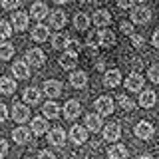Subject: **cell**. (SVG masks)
Segmentation results:
<instances>
[{
  "instance_id": "cell-1",
  "label": "cell",
  "mask_w": 159,
  "mask_h": 159,
  "mask_svg": "<svg viewBox=\"0 0 159 159\" xmlns=\"http://www.w3.org/2000/svg\"><path fill=\"white\" fill-rule=\"evenodd\" d=\"M93 107H96L98 116H102V117L103 116H111V113H113V99L109 96H102V98L96 99Z\"/></svg>"
},
{
  "instance_id": "cell-2",
  "label": "cell",
  "mask_w": 159,
  "mask_h": 159,
  "mask_svg": "<svg viewBox=\"0 0 159 159\" xmlns=\"http://www.w3.org/2000/svg\"><path fill=\"white\" fill-rule=\"evenodd\" d=\"M44 62H46V56H44V52L40 48H30L26 52V64H28V66L32 64V66L40 68Z\"/></svg>"
},
{
  "instance_id": "cell-3",
  "label": "cell",
  "mask_w": 159,
  "mask_h": 159,
  "mask_svg": "<svg viewBox=\"0 0 159 159\" xmlns=\"http://www.w3.org/2000/svg\"><path fill=\"white\" fill-rule=\"evenodd\" d=\"M149 18H151V10H149V8H145V6L133 8V12H131V22H135V24H147Z\"/></svg>"
},
{
  "instance_id": "cell-4",
  "label": "cell",
  "mask_w": 159,
  "mask_h": 159,
  "mask_svg": "<svg viewBox=\"0 0 159 159\" xmlns=\"http://www.w3.org/2000/svg\"><path fill=\"white\" fill-rule=\"evenodd\" d=\"M80 111H82V106H80V102H76V99H68L64 103V117L66 119H76L80 116Z\"/></svg>"
},
{
  "instance_id": "cell-5",
  "label": "cell",
  "mask_w": 159,
  "mask_h": 159,
  "mask_svg": "<svg viewBox=\"0 0 159 159\" xmlns=\"http://www.w3.org/2000/svg\"><path fill=\"white\" fill-rule=\"evenodd\" d=\"M125 88L129 92H139V89L143 88V76L139 72H131L125 80Z\"/></svg>"
},
{
  "instance_id": "cell-6",
  "label": "cell",
  "mask_w": 159,
  "mask_h": 159,
  "mask_svg": "<svg viewBox=\"0 0 159 159\" xmlns=\"http://www.w3.org/2000/svg\"><path fill=\"white\" fill-rule=\"evenodd\" d=\"M28 117H30L28 106H24V103H14V107H12V119H14V121H16V123H24Z\"/></svg>"
},
{
  "instance_id": "cell-7",
  "label": "cell",
  "mask_w": 159,
  "mask_h": 159,
  "mask_svg": "<svg viewBox=\"0 0 159 159\" xmlns=\"http://www.w3.org/2000/svg\"><path fill=\"white\" fill-rule=\"evenodd\" d=\"M153 133H155V129H153V125L149 121H139L135 125V135L139 139H151Z\"/></svg>"
},
{
  "instance_id": "cell-8",
  "label": "cell",
  "mask_w": 159,
  "mask_h": 159,
  "mask_svg": "<svg viewBox=\"0 0 159 159\" xmlns=\"http://www.w3.org/2000/svg\"><path fill=\"white\" fill-rule=\"evenodd\" d=\"M70 139H72L74 143H86L88 141V129L84 125H74L72 129H70Z\"/></svg>"
},
{
  "instance_id": "cell-9",
  "label": "cell",
  "mask_w": 159,
  "mask_h": 159,
  "mask_svg": "<svg viewBox=\"0 0 159 159\" xmlns=\"http://www.w3.org/2000/svg\"><path fill=\"white\" fill-rule=\"evenodd\" d=\"M12 74L18 80H26V78H30V66L26 62H22V60H18V62L12 64Z\"/></svg>"
},
{
  "instance_id": "cell-10",
  "label": "cell",
  "mask_w": 159,
  "mask_h": 159,
  "mask_svg": "<svg viewBox=\"0 0 159 159\" xmlns=\"http://www.w3.org/2000/svg\"><path fill=\"white\" fill-rule=\"evenodd\" d=\"M28 18H30V14L26 12H14V16H12V26L18 30V32H22V30H26L28 28Z\"/></svg>"
},
{
  "instance_id": "cell-11",
  "label": "cell",
  "mask_w": 159,
  "mask_h": 159,
  "mask_svg": "<svg viewBox=\"0 0 159 159\" xmlns=\"http://www.w3.org/2000/svg\"><path fill=\"white\" fill-rule=\"evenodd\" d=\"M102 127H103L102 116H98V113H88L86 116V129H89V131H99Z\"/></svg>"
},
{
  "instance_id": "cell-12",
  "label": "cell",
  "mask_w": 159,
  "mask_h": 159,
  "mask_svg": "<svg viewBox=\"0 0 159 159\" xmlns=\"http://www.w3.org/2000/svg\"><path fill=\"white\" fill-rule=\"evenodd\" d=\"M64 141H66V131H64V129L56 127V129H52V131L48 133V143H52V145L62 147Z\"/></svg>"
},
{
  "instance_id": "cell-13",
  "label": "cell",
  "mask_w": 159,
  "mask_h": 159,
  "mask_svg": "<svg viewBox=\"0 0 159 159\" xmlns=\"http://www.w3.org/2000/svg\"><path fill=\"white\" fill-rule=\"evenodd\" d=\"M103 137H106L107 141H117V139L121 137V127H119V123H109V125L103 127Z\"/></svg>"
},
{
  "instance_id": "cell-14",
  "label": "cell",
  "mask_w": 159,
  "mask_h": 159,
  "mask_svg": "<svg viewBox=\"0 0 159 159\" xmlns=\"http://www.w3.org/2000/svg\"><path fill=\"white\" fill-rule=\"evenodd\" d=\"M30 16H32L34 20H42V18L50 16V14H48V4H46V2H36V4H32V8H30Z\"/></svg>"
},
{
  "instance_id": "cell-15",
  "label": "cell",
  "mask_w": 159,
  "mask_h": 159,
  "mask_svg": "<svg viewBox=\"0 0 159 159\" xmlns=\"http://www.w3.org/2000/svg\"><path fill=\"white\" fill-rule=\"evenodd\" d=\"M44 93L50 98H58L60 93H62V84L58 82V80H48L46 84H44Z\"/></svg>"
},
{
  "instance_id": "cell-16",
  "label": "cell",
  "mask_w": 159,
  "mask_h": 159,
  "mask_svg": "<svg viewBox=\"0 0 159 159\" xmlns=\"http://www.w3.org/2000/svg\"><path fill=\"white\" fill-rule=\"evenodd\" d=\"M157 102V96L153 89H145V92H141V96H139V106L141 107H153Z\"/></svg>"
},
{
  "instance_id": "cell-17",
  "label": "cell",
  "mask_w": 159,
  "mask_h": 159,
  "mask_svg": "<svg viewBox=\"0 0 159 159\" xmlns=\"http://www.w3.org/2000/svg\"><path fill=\"white\" fill-rule=\"evenodd\" d=\"M30 135H32V131H30L28 127H16V129L12 131V137H14V141H16L18 145L28 143V141H30Z\"/></svg>"
},
{
  "instance_id": "cell-18",
  "label": "cell",
  "mask_w": 159,
  "mask_h": 159,
  "mask_svg": "<svg viewBox=\"0 0 159 159\" xmlns=\"http://www.w3.org/2000/svg\"><path fill=\"white\" fill-rule=\"evenodd\" d=\"M30 131L34 133V135H44V133L48 131V123H46V119L44 117H34L32 119V123H30Z\"/></svg>"
},
{
  "instance_id": "cell-19",
  "label": "cell",
  "mask_w": 159,
  "mask_h": 159,
  "mask_svg": "<svg viewBox=\"0 0 159 159\" xmlns=\"http://www.w3.org/2000/svg\"><path fill=\"white\" fill-rule=\"evenodd\" d=\"M107 155L109 159H127V147L121 145V143H116L107 149Z\"/></svg>"
},
{
  "instance_id": "cell-20",
  "label": "cell",
  "mask_w": 159,
  "mask_h": 159,
  "mask_svg": "<svg viewBox=\"0 0 159 159\" xmlns=\"http://www.w3.org/2000/svg\"><path fill=\"white\" fill-rule=\"evenodd\" d=\"M109 22H111V16H109L107 10H96V12H93V24H96L98 28L107 26Z\"/></svg>"
},
{
  "instance_id": "cell-21",
  "label": "cell",
  "mask_w": 159,
  "mask_h": 159,
  "mask_svg": "<svg viewBox=\"0 0 159 159\" xmlns=\"http://www.w3.org/2000/svg\"><path fill=\"white\" fill-rule=\"evenodd\" d=\"M116 44V34L111 30H102L99 32V46L102 48H111Z\"/></svg>"
},
{
  "instance_id": "cell-22",
  "label": "cell",
  "mask_w": 159,
  "mask_h": 159,
  "mask_svg": "<svg viewBox=\"0 0 159 159\" xmlns=\"http://www.w3.org/2000/svg\"><path fill=\"white\" fill-rule=\"evenodd\" d=\"M16 92V82L14 80H10L6 76L0 78V93H4V96H10V93Z\"/></svg>"
},
{
  "instance_id": "cell-23",
  "label": "cell",
  "mask_w": 159,
  "mask_h": 159,
  "mask_svg": "<svg viewBox=\"0 0 159 159\" xmlns=\"http://www.w3.org/2000/svg\"><path fill=\"white\" fill-rule=\"evenodd\" d=\"M42 111H44V116H46V117H50V119H56V117L60 116V106H58L56 102H52V99H50V102L44 103Z\"/></svg>"
},
{
  "instance_id": "cell-24",
  "label": "cell",
  "mask_w": 159,
  "mask_h": 159,
  "mask_svg": "<svg viewBox=\"0 0 159 159\" xmlns=\"http://www.w3.org/2000/svg\"><path fill=\"white\" fill-rule=\"evenodd\" d=\"M50 18V26L52 28H64V24H66V14L62 12V10H54L52 16Z\"/></svg>"
},
{
  "instance_id": "cell-25",
  "label": "cell",
  "mask_w": 159,
  "mask_h": 159,
  "mask_svg": "<svg viewBox=\"0 0 159 159\" xmlns=\"http://www.w3.org/2000/svg\"><path fill=\"white\" fill-rule=\"evenodd\" d=\"M106 86L109 88H116L121 84V74H119V70H109V72H106Z\"/></svg>"
},
{
  "instance_id": "cell-26",
  "label": "cell",
  "mask_w": 159,
  "mask_h": 159,
  "mask_svg": "<svg viewBox=\"0 0 159 159\" xmlns=\"http://www.w3.org/2000/svg\"><path fill=\"white\" fill-rule=\"evenodd\" d=\"M70 82H72L74 88H84L88 84V74L86 72H74L70 76Z\"/></svg>"
},
{
  "instance_id": "cell-27",
  "label": "cell",
  "mask_w": 159,
  "mask_h": 159,
  "mask_svg": "<svg viewBox=\"0 0 159 159\" xmlns=\"http://www.w3.org/2000/svg\"><path fill=\"white\" fill-rule=\"evenodd\" d=\"M32 38L36 40V42H44V40H48V26H44V24H36L32 30Z\"/></svg>"
},
{
  "instance_id": "cell-28",
  "label": "cell",
  "mask_w": 159,
  "mask_h": 159,
  "mask_svg": "<svg viewBox=\"0 0 159 159\" xmlns=\"http://www.w3.org/2000/svg\"><path fill=\"white\" fill-rule=\"evenodd\" d=\"M78 64V56H72V54H64L62 58H60V66H62L64 70H74Z\"/></svg>"
},
{
  "instance_id": "cell-29",
  "label": "cell",
  "mask_w": 159,
  "mask_h": 159,
  "mask_svg": "<svg viewBox=\"0 0 159 159\" xmlns=\"http://www.w3.org/2000/svg\"><path fill=\"white\" fill-rule=\"evenodd\" d=\"M40 89L38 88H26L24 89V99H26V103H38L40 102Z\"/></svg>"
},
{
  "instance_id": "cell-30",
  "label": "cell",
  "mask_w": 159,
  "mask_h": 159,
  "mask_svg": "<svg viewBox=\"0 0 159 159\" xmlns=\"http://www.w3.org/2000/svg\"><path fill=\"white\" fill-rule=\"evenodd\" d=\"M14 56V46L10 42H0V60H10Z\"/></svg>"
},
{
  "instance_id": "cell-31",
  "label": "cell",
  "mask_w": 159,
  "mask_h": 159,
  "mask_svg": "<svg viewBox=\"0 0 159 159\" xmlns=\"http://www.w3.org/2000/svg\"><path fill=\"white\" fill-rule=\"evenodd\" d=\"M74 26H76L78 30H88V26H89V18H88L84 12L76 14V18H74Z\"/></svg>"
},
{
  "instance_id": "cell-32",
  "label": "cell",
  "mask_w": 159,
  "mask_h": 159,
  "mask_svg": "<svg viewBox=\"0 0 159 159\" xmlns=\"http://www.w3.org/2000/svg\"><path fill=\"white\" fill-rule=\"evenodd\" d=\"M66 50H68V54H72V56H78V54L82 52V44H80L78 40H68Z\"/></svg>"
},
{
  "instance_id": "cell-33",
  "label": "cell",
  "mask_w": 159,
  "mask_h": 159,
  "mask_svg": "<svg viewBox=\"0 0 159 159\" xmlns=\"http://www.w3.org/2000/svg\"><path fill=\"white\" fill-rule=\"evenodd\" d=\"M117 102H119V106H121L123 111H133V107H135V103H133L127 96H119Z\"/></svg>"
},
{
  "instance_id": "cell-34",
  "label": "cell",
  "mask_w": 159,
  "mask_h": 159,
  "mask_svg": "<svg viewBox=\"0 0 159 159\" xmlns=\"http://www.w3.org/2000/svg\"><path fill=\"white\" fill-rule=\"evenodd\" d=\"M86 44L89 48H99V32H89Z\"/></svg>"
},
{
  "instance_id": "cell-35",
  "label": "cell",
  "mask_w": 159,
  "mask_h": 159,
  "mask_svg": "<svg viewBox=\"0 0 159 159\" xmlns=\"http://www.w3.org/2000/svg\"><path fill=\"white\" fill-rule=\"evenodd\" d=\"M147 78L151 80L153 84H159V64H153V66L147 70Z\"/></svg>"
},
{
  "instance_id": "cell-36",
  "label": "cell",
  "mask_w": 159,
  "mask_h": 159,
  "mask_svg": "<svg viewBox=\"0 0 159 159\" xmlns=\"http://www.w3.org/2000/svg\"><path fill=\"white\" fill-rule=\"evenodd\" d=\"M66 44H68V38L64 36V34H56V36L52 38V46L54 48H66Z\"/></svg>"
},
{
  "instance_id": "cell-37",
  "label": "cell",
  "mask_w": 159,
  "mask_h": 159,
  "mask_svg": "<svg viewBox=\"0 0 159 159\" xmlns=\"http://www.w3.org/2000/svg\"><path fill=\"white\" fill-rule=\"evenodd\" d=\"M10 34H12V26L4 20H0V38H8Z\"/></svg>"
},
{
  "instance_id": "cell-38",
  "label": "cell",
  "mask_w": 159,
  "mask_h": 159,
  "mask_svg": "<svg viewBox=\"0 0 159 159\" xmlns=\"http://www.w3.org/2000/svg\"><path fill=\"white\" fill-rule=\"evenodd\" d=\"M4 10H14L20 6V0H2V4H0Z\"/></svg>"
},
{
  "instance_id": "cell-39",
  "label": "cell",
  "mask_w": 159,
  "mask_h": 159,
  "mask_svg": "<svg viewBox=\"0 0 159 159\" xmlns=\"http://www.w3.org/2000/svg\"><path fill=\"white\" fill-rule=\"evenodd\" d=\"M119 28H121L123 34H131V36H133V26H131V22H121V26H119Z\"/></svg>"
},
{
  "instance_id": "cell-40",
  "label": "cell",
  "mask_w": 159,
  "mask_h": 159,
  "mask_svg": "<svg viewBox=\"0 0 159 159\" xmlns=\"http://www.w3.org/2000/svg\"><path fill=\"white\" fill-rule=\"evenodd\" d=\"M131 44H133L135 48H141V46H143V38L139 36V34H133V36H131Z\"/></svg>"
},
{
  "instance_id": "cell-41",
  "label": "cell",
  "mask_w": 159,
  "mask_h": 159,
  "mask_svg": "<svg viewBox=\"0 0 159 159\" xmlns=\"http://www.w3.org/2000/svg\"><path fill=\"white\" fill-rule=\"evenodd\" d=\"M38 159H56V155L52 151H48V149H44V151L38 153Z\"/></svg>"
},
{
  "instance_id": "cell-42",
  "label": "cell",
  "mask_w": 159,
  "mask_h": 159,
  "mask_svg": "<svg viewBox=\"0 0 159 159\" xmlns=\"http://www.w3.org/2000/svg\"><path fill=\"white\" fill-rule=\"evenodd\" d=\"M6 153H8V143H6V139L0 137V157H4Z\"/></svg>"
},
{
  "instance_id": "cell-43",
  "label": "cell",
  "mask_w": 159,
  "mask_h": 159,
  "mask_svg": "<svg viewBox=\"0 0 159 159\" xmlns=\"http://www.w3.org/2000/svg\"><path fill=\"white\" fill-rule=\"evenodd\" d=\"M6 117H8V107L4 103H0V121H4Z\"/></svg>"
},
{
  "instance_id": "cell-44",
  "label": "cell",
  "mask_w": 159,
  "mask_h": 159,
  "mask_svg": "<svg viewBox=\"0 0 159 159\" xmlns=\"http://www.w3.org/2000/svg\"><path fill=\"white\" fill-rule=\"evenodd\" d=\"M119 8H131L133 6V0H119Z\"/></svg>"
},
{
  "instance_id": "cell-45",
  "label": "cell",
  "mask_w": 159,
  "mask_h": 159,
  "mask_svg": "<svg viewBox=\"0 0 159 159\" xmlns=\"http://www.w3.org/2000/svg\"><path fill=\"white\" fill-rule=\"evenodd\" d=\"M153 46H155V48H159V30H157L155 34H153Z\"/></svg>"
},
{
  "instance_id": "cell-46",
  "label": "cell",
  "mask_w": 159,
  "mask_h": 159,
  "mask_svg": "<svg viewBox=\"0 0 159 159\" xmlns=\"http://www.w3.org/2000/svg\"><path fill=\"white\" fill-rule=\"evenodd\" d=\"M137 159H153L151 155H141V157H137Z\"/></svg>"
},
{
  "instance_id": "cell-47",
  "label": "cell",
  "mask_w": 159,
  "mask_h": 159,
  "mask_svg": "<svg viewBox=\"0 0 159 159\" xmlns=\"http://www.w3.org/2000/svg\"><path fill=\"white\" fill-rule=\"evenodd\" d=\"M157 159H159V157H157Z\"/></svg>"
}]
</instances>
